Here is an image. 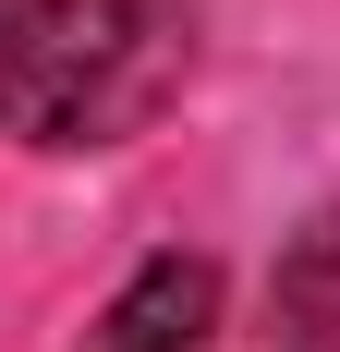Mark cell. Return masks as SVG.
<instances>
[{
    "label": "cell",
    "instance_id": "obj_1",
    "mask_svg": "<svg viewBox=\"0 0 340 352\" xmlns=\"http://www.w3.org/2000/svg\"><path fill=\"white\" fill-rule=\"evenodd\" d=\"M182 73H195L182 0H25L12 134L25 146H122L170 109Z\"/></svg>",
    "mask_w": 340,
    "mask_h": 352
},
{
    "label": "cell",
    "instance_id": "obj_2",
    "mask_svg": "<svg viewBox=\"0 0 340 352\" xmlns=\"http://www.w3.org/2000/svg\"><path fill=\"white\" fill-rule=\"evenodd\" d=\"M219 316V267L206 255H146L134 280L109 292V316L85 328V352H195Z\"/></svg>",
    "mask_w": 340,
    "mask_h": 352
},
{
    "label": "cell",
    "instance_id": "obj_3",
    "mask_svg": "<svg viewBox=\"0 0 340 352\" xmlns=\"http://www.w3.org/2000/svg\"><path fill=\"white\" fill-rule=\"evenodd\" d=\"M268 352H340V207H316L279 255L268 292Z\"/></svg>",
    "mask_w": 340,
    "mask_h": 352
},
{
    "label": "cell",
    "instance_id": "obj_4",
    "mask_svg": "<svg viewBox=\"0 0 340 352\" xmlns=\"http://www.w3.org/2000/svg\"><path fill=\"white\" fill-rule=\"evenodd\" d=\"M12 61H25V0H0V134H12Z\"/></svg>",
    "mask_w": 340,
    "mask_h": 352
}]
</instances>
